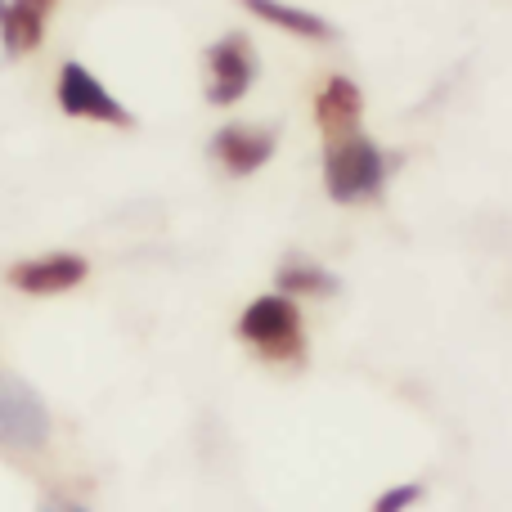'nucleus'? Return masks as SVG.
I'll list each match as a JSON object with an SVG mask.
<instances>
[{"instance_id":"f257e3e1","label":"nucleus","mask_w":512,"mask_h":512,"mask_svg":"<svg viewBox=\"0 0 512 512\" xmlns=\"http://www.w3.org/2000/svg\"><path fill=\"white\" fill-rule=\"evenodd\" d=\"M396 171L400 153H391L369 126L319 140V189L333 207H382Z\"/></svg>"},{"instance_id":"f03ea898","label":"nucleus","mask_w":512,"mask_h":512,"mask_svg":"<svg viewBox=\"0 0 512 512\" xmlns=\"http://www.w3.org/2000/svg\"><path fill=\"white\" fill-rule=\"evenodd\" d=\"M234 337L270 369H306L310 360V324L301 301L283 292H256L234 319Z\"/></svg>"},{"instance_id":"7ed1b4c3","label":"nucleus","mask_w":512,"mask_h":512,"mask_svg":"<svg viewBox=\"0 0 512 512\" xmlns=\"http://www.w3.org/2000/svg\"><path fill=\"white\" fill-rule=\"evenodd\" d=\"M54 108L72 122L104 126V131H135L140 126L135 108L81 59H63L54 72Z\"/></svg>"},{"instance_id":"20e7f679","label":"nucleus","mask_w":512,"mask_h":512,"mask_svg":"<svg viewBox=\"0 0 512 512\" xmlns=\"http://www.w3.org/2000/svg\"><path fill=\"white\" fill-rule=\"evenodd\" d=\"M261 81V50L252 32L230 27L216 41L203 45V99L207 108H234L256 90Z\"/></svg>"},{"instance_id":"39448f33","label":"nucleus","mask_w":512,"mask_h":512,"mask_svg":"<svg viewBox=\"0 0 512 512\" xmlns=\"http://www.w3.org/2000/svg\"><path fill=\"white\" fill-rule=\"evenodd\" d=\"M207 158L221 176L252 180L279 158V126L274 122H248V117H230L207 135Z\"/></svg>"},{"instance_id":"423d86ee","label":"nucleus","mask_w":512,"mask_h":512,"mask_svg":"<svg viewBox=\"0 0 512 512\" xmlns=\"http://www.w3.org/2000/svg\"><path fill=\"white\" fill-rule=\"evenodd\" d=\"M54 436L50 405L32 382L0 369V445L9 454H41Z\"/></svg>"},{"instance_id":"0eeeda50","label":"nucleus","mask_w":512,"mask_h":512,"mask_svg":"<svg viewBox=\"0 0 512 512\" xmlns=\"http://www.w3.org/2000/svg\"><path fill=\"white\" fill-rule=\"evenodd\" d=\"M90 256L77 248H45L5 265V288L18 297H68L90 279Z\"/></svg>"},{"instance_id":"6e6552de","label":"nucleus","mask_w":512,"mask_h":512,"mask_svg":"<svg viewBox=\"0 0 512 512\" xmlns=\"http://www.w3.org/2000/svg\"><path fill=\"white\" fill-rule=\"evenodd\" d=\"M364 113H369V99H364V86L351 72H328L310 95V117H315L319 140L364 131Z\"/></svg>"},{"instance_id":"1a4fd4ad","label":"nucleus","mask_w":512,"mask_h":512,"mask_svg":"<svg viewBox=\"0 0 512 512\" xmlns=\"http://www.w3.org/2000/svg\"><path fill=\"white\" fill-rule=\"evenodd\" d=\"M274 292L301 301V306H306V301H333L337 292H342V274L328 261H319L315 252L288 248L274 261Z\"/></svg>"},{"instance_id":"9d476101","label":"nucleus","mask_w":512,"mask_h":512,"mask_svg":"<svg viewBox=\"0 0 512 512\" xmlns=\"http://www.w3.org/2000/svg\"><path fill=\"white\" fill-rule=\"evenodd\" d=\"M59 0H0V50L5 59H32L50 36Z\"/></svg>"},{"instance_id":"9b49d317","label":"nucleus","mask_w":512,"mask_h":512,"mask_svg":"<svg viewBox=\"0 0 512 512\" xmlns=\"http://www.w3.org/2000/svg\"><path fill=\"white\" fill-rule=\"evenodd\" d=\"M239 9L256 23H265L270 32H283L306 45H333L342 36L333 18H324L310 5H297V0H239Z\"/></svg>"},{"instance_id":"f8f14e48","label":"nucleus","mask_w":512,"mask_h":512,"mask_svg":"<svg viewBox=\"0 0 512 512\" xmlns=\"http://www.w3.org/2000/svg\"><path fill=\"white\" fill-rule=\"evenodd\" d=\"M423 499H427L423 481H396V486H387V490H378V495H373L369 512H414Z\"/></svg>"},{"instance_id":"ddd939ff","label":"nucleus","mask_w":512,"mask_h":512,"mask_svg":"<svg viewBox=\"0 0 512 512\" xmlns=\"http://www.w3.org/2000/svg\"><path fill=\"white\" fill-rule=\"evenodd\" d=\"M41 512H90V508H81L77 499H63V495H45V499H41Z\"/></svg>"}]
</instances>
